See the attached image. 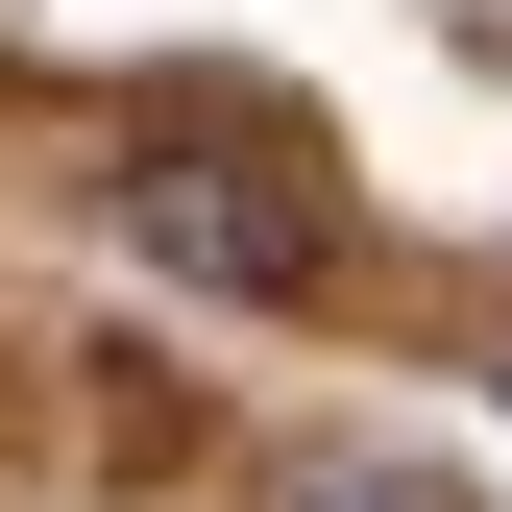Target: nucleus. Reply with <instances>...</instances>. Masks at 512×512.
Masks as SVG:
<instances>
[{
    "label": "nucleus",
    "instance_id": "nucleus-2",
    "mask_svg": "<svg viewBox=\"0 0 512 512\" xmlns=\"http://www.w3.org/2000/svg\"><path fill=\"white\" fill-rule=\"evenodd\" d=\"M269 512H464V488H439V464H415V439H317V464H293Z\"/></svg>",
    "mask_w": 512,
    "mask_h": 512
},
{
    "label": "nucleus",
    "instance_id": "nucleus-1",
    "mask_svg": "<svg viewBox=\"0 0 512 512\" xmlns=\"http://www.w3.org/2000/svg\"><path fill=\"white\" fill-rule=\"evenodd\" d=\"M122 244H147L171 293H317V196L269 147H147L122 171Z\"/></svg>",
    "mask_w": 512,
    "mask_h": 512
}]
</instances>
